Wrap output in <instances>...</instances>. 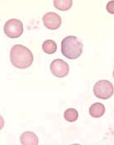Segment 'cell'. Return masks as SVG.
Instances as JSON below:
<instances>
[{
  "label": "cell",
  "mask_w": 114,
  "mask_h": 145,
  "mask_svg": "<svg viewBox=\"0 0 114 145\" xmlns=\"http://www.w3.org/2000/svg\"><path fill=\"white\" fill-rule=\"evenodd\" d=\"M72 0H55L54 6L60 11H67L72 7Z\"/></svg>",
  "instance_id": "30bf717a"
},
{
  "label": "cell",
  "mask_w": 114,
  "mask_h": 145,
  "mask_svg": "<svg viewBox=\"0 0 114 145\" xmlns=\"http://www.w3.org/2000/svg\"><path fill=\"white\" fill-rule=\"evenodd\" d=\"M61 53L67 59H75L83 53V44L76 36H66L61 41Z\"/></svg>",
  "instance_id": "7a4b0ae2"
},
{
  "label": "cell",
  "mask_w": 114,
  "mask_h": 145,
  "mask_svg": "<svg viewBox=\"0 0 114 145\" xmlns=\"http://www.w3.org/2000/svg\"><path fill=\"white\" fill-rule=\"evenodd\" d=\"M10 59L14 67L18 69H27L33 62V54L25 46L15 45L10 50Z\"/></svg>",
  "instance_id": "6da1fadb"
},
{
  "label": "cell",
  "mask_w": 114,
  "mask_h": 145,
  "mask_svg": "<svg viewBox=\"0 0 114 145\" xmlns=\"http://www.w3.org/2000/svg\"><path fill=\"white\" fill-rule=\"evenodd\" d=\"M50 69L55 77L64 78L68 75L69 71H70V67H69V64L65 61H64L63 59H57L51 62Z\"/></svg>",
  "instance_id": "5b68a950"
},
{
  "label": "cell",
  "mask_w": 114,
  "mask_h": 145,
  "mask_svg": "<svg viewBox=\"0 0 114 145\" xmlns=\"http://www.w3.org/2000/svg\"><path fill=\"white\" fill-rule=\"evenodd\" d=\"M113 78H114V70H113Z\"/></svg>",
  "instance_id": "4fadbf2b"
},
{
  "label": "cell",
  "mask_w": 114,
  "mask_h": 145,
  "mask_svg": "<svg viewBox=\"0 0 114 145\" xmlns=\"http://www.w3.org/2000/svg\"><path fill=\"white\" fill-rule=\"evenodd\" d=\"M107 11L110 13V14H114V1H110L107 3Z\"/></svg>",
  "instance_id": "7c38bea8"
},
{
  "label": "cell",
  "mask_w": 114,
  "mask_h": 145,
  "mask_svg": "<svg viewBox=\"0 0 114 145\" xmlns=\"http://www.w3.org/2000/svg\"><path fill=\"white\" fill-rule=\"evenodd\" d=\"M79 117V113L77 110L74 108H69L67 109L65 113H64V118L66 121L69 122H74L77 120Z\"/></svg>",
  "instance_id": "8fae6325"
},
{
  "label": "cell",
  "mask_w": 114,
  "mask_h": 145,
  "mask_svg": "<svg viewBox=\"0 0 114 145\" xmlns=\"http://www.w3.org/2000/svg\"><path fill=\"white\" fill-rule=\"evenodd\" d=\"M4 33L9 38H18L23 33V24L18 19H10L9 20L3 27Z\"/></svg>",
  "instance_id": "277c9868"
},
{
  "label": "cell",
  "mask_w": 114,
  "mask_h": 145,
  "mask_svg": "<svg viewBox=\"0 0 114 145\" xmlns=\"http://www.w3.org/2000/svg\"><path fill=\"white\" fill-rule=\"evenodd\" d=\"M20 142L23 145H37L38 138L33 132L26 131L22 134L20 137Z\"/></svg>",
  "instance_id": "52a82bcc"
},
{
  "label": "cell",
  "mask_w": 114,
  "mask_h": 145,
  "mask_svg": "<svg viewBox=\"0 0 114 145\" xmlns=\"http://www.w3.org/2000/svg\"><path fill=\"white\" fill-rule=\"evenodd\" d=\"M42 50H43V51H44L45 53H46V54H54L57 50V45H56V43L54 40H45L44 42H43V44H42Z\"/></svg>",
  "instance_id": "9c48e42d"
},
{
  "label": "cell",
  "mask_w": 114,
  "mask_h": 145,
  "mask_svg": "<svg viewBox=\"0 0 114 145\" xmlns=\"http://www.w3.org/2000/svg\"><path fill=\"white\" fill-rule=\"evenodd\" d=\"M105 113V106L99 102L93 104L89 107V114L92 117L100 118Z\"/></svg>",
  "instance_id": "ba28073f"
},
{
  "label": "cell",
  "mask_w": 114,
  "mask_h": 145,
  "mask_svg": "<svg viewBox=\"0 0 114 145\" xmlns=\"http://www.w3.org/2000/svg\"><path fill=\"white\" fill-rule=\"evenodd\" d=\"M113 85L107 80H99L94 87V93L99 99H109L113 96Z\"/></svg>",
  "instance_id": "3957f363"
},
{
  "label": "cell",
  "mask_w": 114,
  "mask_h": 145,
  "mask_svg": "<svg viewBox=\"0 0 114 145\" xmlns=\"http://www.w3.org/2000/svg\"><path fill=\"white\" fill-rule=\"evenodd\" d=\"M43 24L50 30H56L61 26V18L55 12H47L42 18Z\"/></svg>",
  "instance_id": "8992f818"
}]
</instances>
